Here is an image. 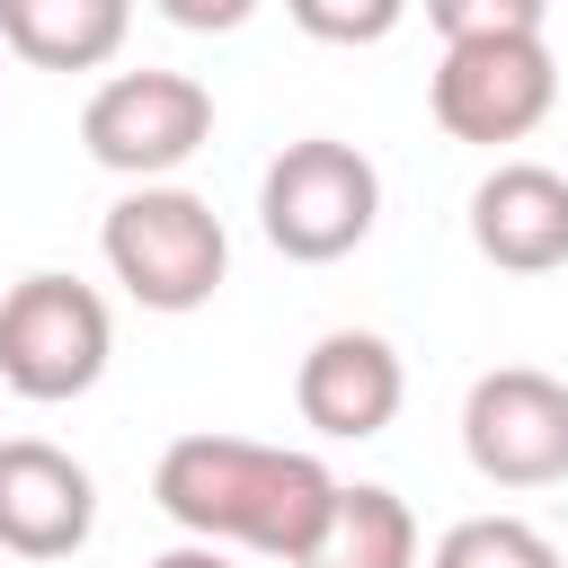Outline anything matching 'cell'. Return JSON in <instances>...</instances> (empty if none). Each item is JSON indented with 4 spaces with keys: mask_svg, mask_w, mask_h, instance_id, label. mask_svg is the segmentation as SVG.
<instances>
[{
    "mask_svg": "<svg viewBox=\"0 0 568 568\" xmlns=\"http://www.w3.org/2000/svg\"><path fill=\"white\" fill-rule=\"evenodd\" d=\"M151 497L169 524H186L204 550L213 541H240L257 559H284L302 568L328 506H337V479L320 470V453H293V444H248V435H178L151 470Z\"/></svg>",
    "mask_w": 568,
    "mask_h": 568,
    "instance_id": "obj_1",
    "label": "cell"
},
{
    "mask_svg": "<svg viewBox=\"0 0 568 568\" xmlns=\"http://www.w3.org/2000/svg\"><path fill=\"white\" fill-rule=\"evenodd\" d=\"M98 248L115 266V284L142 302V311H204L231 275V240H222V213L186 186H133L106 204L98 222Z\"/></svg>",
    "mask_w": 568,
    "mask_h": 568,
    "instance_id": "obj_2",
    "label": "cell"
},
{
    "mask_svg": "<svg viewBox=\"0 0 568 568\" xmlns=\"http://www.w3.org/2000/svg\"><path fill=\"white\" fill-rule=\"evenodd\" d=\"M373 213H382V169L337 133L284 142L266 160V178H257V222L293 266H328V257L364 248Z\"/></svg>",
    "mask_w": 568,
    "mask_h": 568,
    "instance_id": "obj_3",
    "label": "cell"
},
{
    "mask_svg": "<svg viewBox=\"0 0 568 568\" xmlns=\"http://www.w3.org/2000/svg\"><path fill=\"white\" fill-rule=\"evenodd\" d=\"M115 355V320L80 275H18L0 293V382L18 399H80Z\"/></svg>",
    "mask_w": 568,
    "mask_h": 568,
    "instance_id": "obj_4",
    "label": "cell"
},
{
    "mask_svg": "<svg viewBox=\"0 0 568 568\" xmlns=\"http://www.w3.org/2000/svg\"><path fill=\"white\" fill-rule=\"evenodd\" d=\"M80 142H89L98 169H115L133 186H160L169 169H186L213 142V89L186 80V71H115V80L89 89Z\"/></svg>",
    "mask_w": 568,
    "mask_h": 568,
    "instance_id": "obj_5",
    "label": "cell"
},
{
    "mask_svg": "<svg viewBox=\"0 0 568 568\" xmlns=\"http://www.w3.org/2000/svg\"><path fill=\"white\" fill-rule=\"evenodd\" d=\"M462 453L497 488H550L568 479V382L532 364H497L462 399Z\"/></svg>",
    "mask_w": 568,
    "mask_h": 568,
    "instance_id": "obj_6",
    "label": "cell"
},
{
    "mask_svg": "<svg viewBox=\"0 0 568 568\" xmlns=\"http://www.w3.org/2000/svg\"><path fill=\"white\" fill-rule=\"evenodd\" d=\"M435 124L453 142H524L550 98H559V71H550V44L541 36H479V44H444L435 62Z\"/></svg>",
    "mask_w": 568,
    "mask_h": 568,
    "instance_id": "obj_7",
    "label": "cell"
},
{
    "mask_svg": "<svg viewBox=\"0 0 568 568\" xmlns=\"http://www.w3.org/2000/svg\"><path fill=\"white\" fill-rule=\"evenodd\" d=\"M89 532H98V479L44 435H9L0 444V550L71 559Z\"/></svg>",
    "mask_w": 568,
    "mask_h": 568,
    "instance_id": "obj_8",
    "label": "cell"
},
{
    "mask_svg": "<svg viewBox=\"0 0 568 568\" xmlns=\"http://www.w3.org/2000/svg\"><path fill=\"white\" fill-rule=\"evenodd\" d=\"M399 399H408V373H399V346L390 337H373V328H328V337H311V355L293 364V408H302V426H320V435H382L390 417H399Z\"/></svg>",
    "mask_w": 568,
    "mask_h": 568,
    "instance_id": "obj_9",
    "label": "cell"
},
{
    "mask_svg": "<svg viewBox=\"0 0 568 568\" xmlns=\"http://www.w3.org/2000/svg\"><path fill=\"white\" fill-rule=\"evenodd\" d=\"M470 248L506 275L568 266V178L541 160H497L470 186Z\"/></svg>",
    "mask_w": 568,
    "mask_h": 568,
    "instance_id": "obj_10",
    "label": "cell"
},
{
    "mask_svg": "<svg viewBox=\"0 0 568 568\" xmlns=\"http://www.w3.org/2000/svg\"><path fill=\"white\" fill-rule=\"evenodd\" d=\"M124 0H0V44L36 71H98L124 44Z\"/></svg>",
    "mask_w": 568,
    "mask_h": 568,
    "instance_id": "obj_11",
    "label": "cell"
},
{
    "mask_svg": "<svg viewBox=\"0 0 568 568\" xmlns=\"http://www.w3.org/2000/svg\"><path fill=\"white\" fill-rule=\"evenodd\" d=\"M302 568H417V515L399 488H373V479H337V506L311 541Z\"/></svg>",
    "mask_w": 568,
    "mask_h": 568,
    "instance_id": "obj_12",
    "label": "cell"
},
{
    "mask_svg": "<svg viewBox=\"0 0 568 568\" xmlns=\"http://www.w3.org/2000/svg\"><path fill=\"white\" fill-rule=\"evenodd\" d=\"M426 568H559V550L524 524V515H470L435 541Z\"/></svg>",
    "mask_w": 568,
    "mask_h": 568,
    "instance_id": "obj_13",
    "label": "cell"
},
{
    "mask_svg": "<svg viewBox=\"0 0 568 568\" xmlns=\"http://www.w3.org/2000/svg\"><path fill=\"white\" fill-rule=\"evenodd\" d=\"M426 27L444 44H479V36H541V0H426Z\"/></svg>",
    "mask_w": 568,
    "mask_h": 568,
    "instance_id": "obj_14",
    "label": "cell"
},
{
    "mask_svg": "<svg viewBox=\"0 0 568 568\" xmlns=\"http://www.w3.org/2000/svg\"><path fill=\"white\" fill-rule=\"evenodd\" d=\"M293 27L311 36H337V44H373L399 27V0H364V9H328V0H293Z\"/></svg>",
    "mask_w": 568,
    "mask_h": 568,
    "instance_id": "obj_15",
    "label": "cell"
},
{
    "mask_svg": "<svg viewBox=\"0 0 568 568\" xmlns=\"http://www.w3.org/2000/svg\"><path fill=\"white\" fill-rule=\"evenodd\" d=\"M178 27H240L248 18V0H160Z\"/></svg>",
    "mask_w": 568,
    "mask_h": 568,
    "instance_id": "obj_16",
    "label": "cell"
},
{
    "mask_svg": "<svg viewBox=\"0 0 568 568\" xmlns=\"http://www.w3.org/2000/svg\"><path fill=\"white\" fill-rule=\"evenodd\" d=\"M151 568H231V559H222V550H204V541H186V550H160Z\"/></svg>",
    "mask_w": 568,
    "mask_h": 568,
    "instance_id": "obj_17",
    "label": "cell"
}]
</instances>
